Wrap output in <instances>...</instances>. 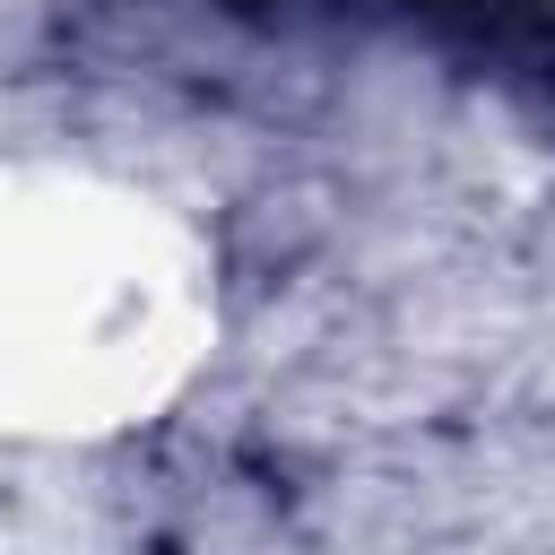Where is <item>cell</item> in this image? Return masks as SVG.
I'll return each instance as SVG.
<instances>
[{
  "label": "cell",
  "instance_id": "1",
  "mask_svg": "<svg viewBox=\"0 0 555 555\" xmlns=\"http://www.w3.org/2000/svg\"><path fill=\"white\" fill-rule=\"evenodd\" d=\"M260 26H373L486 78L555 139V0H217Z\"/></svg>",
  "mask_w": 555,
  "mask_h": 555
}]
</instances>
